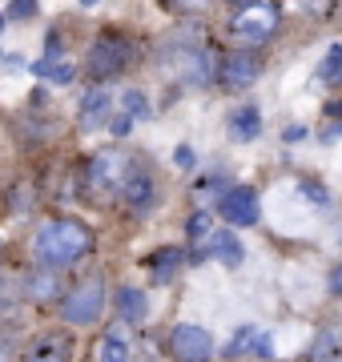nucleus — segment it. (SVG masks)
Masks as SVG:
<instances>
[{
    "instance_id": "1",
    "label": "nucleus",
    "mask_w": 342,
    "mask_h": 362,
    "mask_svg": "<svg viewBox=\"0 0 342 362\" xmlns=\"http://www.w3.org/2000/svg\"><path fill=\"white\" fill-rule=\"evenodd\" d=\"M93 250V230L77 218H57V221H45L33 242V254L45 270H65L73 262H81L85 254Z\"/></svg>"
},
{
    "instance_id": "2",
    "label": "nucleus",
    "mask_w": 342,
    "mask_h": 362,
    "mask_svg": "<svg viewBox=\"0 0 342 362\" xmlns=\"http://www.w3.org/2000/svg\"><path fill=\"white\" fill-rule=\"evenodd\" d=\"M61 314H65L69 326H93L105 314V282H101L97 274H93V278H81L73 290H65Z\"/></svg>"
},
{
    "instance_id": "3",
    "label": "nucleus",
    "mask_w": 342,
    "mask_h": 362,
    "mask_svg": "<svg viewBox=\"0 0 342 362\" xmlns=\"http://www.w3.org/2000/svg\"><path fill=\"white\" fill-rule=\"evenodd\" d=\"M137 161L125 153H117V149H109V153H97L89 161V185H93V194H101V197H121V189L129 185V177L137 173Z\"/></svg>"
},
{
    "instance_id": "4",
    "label": "nucleus",
    "mask_w": 342,
    "mask_h": 362,
    "mask_svg": "<svg viewBox=\"0 0 342 362\" xmlns=\"http://www.w3.org/2000/svg\"><path fill=\"white\" fill-rule=\"evenodd\" d=\"M129 40L117 37V33H105V37L93 40L89 57H85V73H89L93 81H113L121 73V69L129 65Z\"/></svg>"
},
{
    "instance_id": "5",
    "label": "nucleus",
    "mask_w": 342,
    "mask_h": 362,
    "mask_svg": "<svg viewBox=\"0 0 342 362\" xmlns=\"http://www.w3.org/2000/svg\"><path fill=\"white\" fill-rule=\"evenodd\" d=\"M278 21H282V16H278L274 4H258V0H254V4H246V8L230 21V37L242 40V45L250 49V45H262V40L274 37Z\"/></svg>"
},
{
    "instance_id": "6",
    "label": "nucleus",
    "mask_w": 342,
    "mask_h": 362,
    "mask_svg": "<svg viewBox=\"0 0 342 362\" xmlns=\"http://www.w3.org/2000/svg\"><path fill=\"white\" fill-rule=\"evenodd\" d=\"M258 77H262V61L250 49H234L218 61V81L230 93H242V89H250V85H258Z\"/></svg>"
},
{
    "instance_id": "7",
    "label": "nucleus",
    "mask_w": 342,
    "mask_h": 362,
    "mask_svg": "<svg viewBox=\"0 0 342 362\" xmlns=\"http://www.w3.org/2000/svg\"><path fill=\"white\" fill-rule=\"evenodd\" d=\"M170 350H173V358L177 362H210L213 358V338H210L206 326L182 322V326H173Z\"/></svg>"
},
{
    "instance_id": "8",
    "label": "nucleus",
    "mask_w": 342,
    "mask_h": 362,
    "mask_svg": "<svg viewBox=\"0 0 342 362\" xmlns=\"http://www.w3.org/2000/svg\"><path fill=\"white\" fill-rule=\"evenodd\" d=\"M258 214H262L258 189H250V185H234V189H225V194L218 197V218H222L225 226H254Z\"/></svg>"
},
{
    "instance_id": "9",
    "label": "nucleus",
    "mask_w": 342,
    "mask_h": 362,
    "mask_svg": "<svg viewBox=\"0 0 342 362\" xmlns=\"http://www.w3.org/2000/svg\"><path fill=\"white\" fill-rule=\"evenodd\" d=\"M173 61V73H182L189 85H206L210 81V61H206V52L194 49V45H177V49L170 52Z\"/></svg>"
},
{
    "instance_id": "10",
    "label": "nucleus",
    "mask_w": 342,
    "mask_h": 362,
    "mask_svg": "<svg viewBox=\"0 0 342 362\" xmlns=\"http://www.w3.org/2000/svg\"><path fill=\"white\" fill-rule=\"evenodd\" d=\"M270 354V338H266V330L262 326H254V322H246V326H237L234 330V338L225 342V358H246V354Z\"/></svg>"
},
{
    "instance_id": "11",
    "label": "nucleus",
    "mask_w": 342,
    "mask_h": 362,
    "mask_svg": "<svg viewBox=\"0 0 342 362\" xmlns=\"http://www.w3.org/2000/svg\"><path fill=\"white\" fill-rule=\"evenodd\" d=\"M121 202H125L133 214H149L153 202H158V185H153V177H149L145 169H137V173L129 177V185L121 189Z\"/></svg>"
},
{
    "instance_id": "12",
    "label": "nucleus",
    "mask_w": 342,
    "mask_h": 362,
    "mask_svg": "<svg viewBox=\"0 0 342 362\" xmlns=\"http://www.w3.org/2000/svg\"><path fill=\"white\" fill-rule=\"evenodd\" d=\"M73 358V342L65 334H40L25 350V362H69Z\"/></svg>"
},
{
    "instance_id": "13",
    "label": "nucleus",
    "mask_w": 342,
    "mask_h": 362,
    "mask_svg": "<svg viewBox=\"0 0 342 362\" xmlns=\"http://www.w3.org/2000/svg\"><path fill=\"white\" fill-rule=\"evenodd\" d=\"M129 354H133V342H129V334H125V326L105 330L101 342H97V350H93L97 362H129Z\"/></svg>"
},
{
    "instance_id": "14",
    "label": "nucleus",
    "mask_w": 342,
    "mask_h": 362,
    "mask_svg": "<svg viewBox=\"0 0 342 362\" xmlns=\"http://www.w3.org/2000/svg\"><path fill=\"white\" fill-rule=\"evenodd\" d=\"M230 133H234V141H254V137L262 133V113H258V105H237L234 113H230Z\"/></svg>"
},
{
    "instance_id": "15",
    "label": "nucleus",
    "mask_w": 342,
    "mask_h": 362,
    "mask_svg": "<svg viewBox=\"0 0 342 362\" xmlns=\"http://www.w3.org/2000/svg\"><path fill=\"white\" fill-rule=\"evenodd\" d=\"M210 254L218 262H222L225 270H237V266H242V262H246V246H242V242H237V233H213V242H210Z\"/></svg>"
},
{
    "instance_id": "16",
    "label": "nucleus",
    "mask_w": 342,
    "mask_h": 362,
    "mask_svg": "<svg viewBox=\"0 0 342 362\" xmlns=\"http://www.w3.org/2000/svg\"><path fill=\"white\" fill-rule=\"evenodd\" d=\"M113 302H117L121 322H145V314H149V302H145V294H141V290H133V286H121Z\"/></svg>"
},
{
    "instance_id": "17",
    "label": "nucleus",
    "mask_w": 342,
    "mask_h": 362,
    "mask_svg": "<svg viewBox=\"0 0 342 362\" xmlns=\"http://www.w3.org/2000/svg\"><path fill=\"white\" fill-rule=\"evenodd\" d=\"M185 262V254L177 246H165V250H158L153 258H149V274H153V282H173V274H177V266Z\"/></svg>"
},
{
    "instance_id": "18",
    "label": "nucleus",
    "mask_w": 342,
    "mask_h": 362,
    "mask_svg": "<svg viewBox=\"0 0 342 362\" xmlns=\"http://www.w3.org/2000/svg\"><path fill=\"white\" fill-rule=\"evenodd\" d=\"M105 113H109V93L105 89H89L85 101H81V125L93 129L97 121H105Z\"/></svg>"
},
{
    "instance_id": "19",
    "label": "nucleus",
    "mask_w": 342,
    "mask_h": 362,
    "mask_svg": "<svg viewBox=\"0 0 342 362\" xmlns=\"http://www.w3.org/2000/svg\"><path fill=\"white\" fill-rule=\"evenodd\" d=\"M33 73L53 81V85H73V77H77V69L69 65V61H53V57H40L37 65H33Z\"/></svg>"
},
{
    "instance_id": "20",
    "label": "nucleus",
    "mask_w": 342,
    "mask_h": 362,
    "mask_svg": "<svg viewBox=\"0 0 342 362\" xmlns=\"http://www.w3.org/2000/svg\"><path fill=\"white\" fill-rule=\"evenodd\" d=\"M57 294H61L57 270H45V266H40L37 274H28V298H37V302H45V298H57Z\"/></svg>"
},
{
    "instance_id": "21",
    "label": "nucleus",
    "mask_w": 342,
    "mask_h": 362,
    "mask_svg": "<svg viewBox=\"0 0 342 362\" xmlns=\"http://www.w3.org/2000/svg\"><path fill=\"white\" fill-rule=\"evenodd\" d=\"M318 81H342V45H334V49L318 61Z\"/></svg>"
},
{
    "instance_id": "22",
    "label": "nucleus",
    "mask_w": 342,
    "mask_h": 362,
    "mask_svg": "<svg viewBox=\"0 0 342 362\" xmlns=\"http://www.w3.org/2000/svg\"><path fill=\"white\" fill-rule=\"evenodd\" d=\"M121 105H125V113H129L133 121H141V117H149V101H145V93H141V89H129Z\"/></svg>"
},
{
    "instance_id": "23",
    "label": "nucleus",
    "mask_w": 342,
    "mask_h": 362,
    "mask_svg": "<svg viewBox=\"0 0 342 362\" xmlns=\"http://www.w3.org/2000/svg\"><path fill=\"white\" fill-rule=\"evenodd\" d=\"M185 233H189V238H210V214H206V209H198V214H194V218L185 221Z\"/></svg>"
},
{
    "instance_id": "24",
    "label": "nucleus",
    "mask_w": 342,
    "mask_h": 362,
    "mask_svg": "<svg viewBox=\"0 0 342 362\" xmlns=\"http://www.w3.org/2000/svg\"><path fill=\"white\" fill-rule=\"evenodd\" d=\"M37 8H40L37 0H13L4 16H8V21H28V16H37Z\"/></svg>"
},
{
    "instance_id": "25",
    "label": "nucleus",
    "mask_w": 342,
    "mask_h": 362,
    "mask_svg": "<svg viewBox=\"0 0 342 362\" xmlns=\"http://www.w3.org/2000/svg\"><path fill=\"white\" fill-rule=\"evenodd\" d=\"M302 194L310 197V206H322V209H326V202H330V197H326V189H318V185H310V181L302 185Z\"/></svg>"
},
{
    "instance_id": "26",
    "label": "nucleus",
    "mask_w": 342,
    "mask_h": 362,
    "mask_svg": "<svg viewBox=\"0 0 342 362\" xmlns=\"http://www.w3.org/2000/svg\"><path fill=\"white\" fill-rule=\"evenodd\" d=\"M326 286H330V294H334V298H342V262H338V266H334V270H330Z\"/></svg>"
},
{
    "instance_id": "27",
    "label": "nucleus",
    "mask_w": 342,
    "mask_h": 362,
    "mask_svg": "<svg viewBox=\"0 0 342 362\" xmlns=\"http://www.w3.org/2000/svg\"><path fill=\"white\" fill-rule=\"evenodd\" d=\"M129 129H133V117H129V113H121L117 121H113V137H125Z\"/></svg>"
},
{
    "instance_id": "28",
    "label": "nucleus",
    "mask_w": 342,
    "mask_h": 362,
    "mask_svg": "<svg viewBox=\"0 0 342 362\" xmlns=\"http://www.w3.org/2000/svg\"><path fill=\"white\" fill-rule=\"evenodd\" d=\"M302 137H306V129H302V125H286V129H282V141H286V145L302 141Z\"/></svg>"
},
{
    "instance_id": "29",
    "label": "nucleus",
    "mask_w": 342,
    "mask_h": 362,
    "mask_svg": "<svg viewBox=\"0 0 342 362\" xmlns=\"http://www.w3.org/2000/svg\"><path fill=\"white\" fill-rule=\"evenodd\" d=\"M177 165H194V149H189V145H177Z\"/></svg>"
},
{
    "instance_id": "30",
    "label": "nucleus",
    "mask_w": 342,
    "mask_h": 362,
    "mask_svg": "<svg viewBox=\"0 0 342 362\" xmlns=\"http://www.w3.org/2000/svg\"><path fill=\"white\" fill-rule=\"evenodd\" d=\"M0 362H13V350H8V342H0Z\"/></svg>"
},
{
    "instance_id": "31",
    "label": "nucleus",
    "mask_w": 342,
    "mask_h": 362,
    "mask_svg": "<svg viewBox=\"0 0 342 362\" xmlns=\"http://www.w3.org/2000/svg\"><path fill=\"white\" fill-rule=\"evenodd\" d=\"M318 362H342V350L338 354H326V358H318Z\"/></svg>"
},
{
    "instance_id": "32",
    "label": "nucleus",
    "mask_w": 342,
    "mask_h": 362,
    "mask_svg": "<svg viewBox=\"0 0 342 362\" xmlns=\"http://www.w3.org/2000/svg\"><path fill=\"white\" fill-rule=\"evenodd\" d=\"M230 4H254V0H230Z\"/></svg>"
},
{
    "instance_id": "33",
    "label": "nucleus",
    "mask_w": 342,
    "mask_h": 362,
    "mask_svg": "<svg viewBox=\"0 0 342 362\" xmlns=\"http://www.w3.org/2000/svg\"><path fill=\"white\" fill-rule=\"evenodd\" d=\"M4 21H8V16H4V13H0V28H4Z\"/></svg>"
},
{
    "instance_id": "34",
    "label": "nucleus",
    "mask_w": 342,
    "mask_h": 362,
    "mask_svg": "<svg viewBox=\"0 0 342 362\" xmlns=\"http://www.w3.org/2000/svg\"><path fill=\"white\" fill-rule=\"evenodd\" d=\"M81 4H97V0H81Z\"/></svg>"
}]
</instances>
